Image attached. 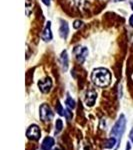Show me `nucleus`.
Here are the masks:
<instances>
[{
    "label": "nucleus",
    "instance_id": "5701e85b",
    "mask_svg": "<svg viewBox=\"0 0 133 150\" xmlns=\"http://www.w3.org/2000/svg\"><path fill=\"white\" fill-rule=\"evenodd\" d=\"M115 2H117V1H124V0H114Z\"/></svg>",
    "mask_w": 133,
    "mask_h": 150
},
{
    "label": "nucleus",
    "instance_id": "b1692460",
    "mask_svg": "<svg viewBox=\"0 0 133 150\" xmlns=\"http://www.w3.org/2000/svg\"><path fill=\"white\" fill-rule=\"evenodd\" d=\"M53 150H59V149H57V148H55V149H53Z\"/></svg>",
    "mask_w": 133,
    "mask_h": 150
},
{
    "label": "nucleus",
    "instance_id": "ddd939ff",
    "mask_svg": "<svg viewBox=\"0 0 133 150\" xmlns=\"http://www.w3.org/2000/svg\"><path fill=\"white\" fill-rule=\"evenodd\" d=\"M62 130H63V121L60 118H58V119H56V122H55V135H58Z\"/></svg>",
    "mask_w": 133,
    "mask_h": 150
},
{
    "label": "nucleus",
    "instance_id": "f257e3e1",
    "mask_svg": "<svg viewBox=\"0 0 133 150\" xmlns=\"http://www.w3.org/2000/svg\"><path fill=\"white\" fill-rule=\"evenodd\" d=\"M91 81L93 84L100 88H104L107 87L111 82V73L109 70L103 68V67H99V68L94 69L91 73Z\"/></svg>",
    "mask_w": 133,
    "mask_h": 150
},
{
    "label": "nucleus",
    "instance_id": "aec40b11",
    "mask_svg": "<svg viewBox=\"0 0 133 150\" xmlns=\"http://www.w3.org/2000/svg\"><path fill=\"white\" fill-rule=\"evenodd\" d=\"M129 24H130L131 27H133V14L130 16V18H129Z\"/></svg>",
    "mask_w": 133,
    "mask_h": 150
},
{
    "label": "nucleus",
    "instance_id": "6ab92c4d",
    "mask_svg": "<svg viewBox=\"0 0 133 150\" xmlns=\"http://www.w3.org/2000/svg\"><path fill=\"white\" fill-rule=\"evenodd\" d=\"M42 2L46 6H50V4H51V0H42Z\"/></svg>",
    "mask_w": 133,
    "mask_h": 150
},
{
    "label": "nucleus",
    "instance_id": "0eeeda50",
    "mask_svg": "<svg viewBox=\"0 0 133 150\" xmlns=\"http://www.w3.org/2000/svg\"><path fill=\"white\" fill-rule=\"evenodd\" d=\"M96 99H97V93H96L95 90H93V89L87 90V92L85 94V98H84V102H85L86 106L92 107L94 104H95Z\"/></svg>",
    "mask_w": 133,
    "mask_h": 150
},
{
    "label": "nucleus",
    "instance_id": "f3484780",
    "mask_svg": "<svg viewBox=\"0 0 133 150\" xmlns=\"http://www.w3.org/2000/svg\"><path fill=\"white\" fill-rule=\"evenodd\" d=\"M70 110H71V109H69V108H66V109H65V112H64V116L66 117L67 120H71L72 117H73V114H72V112Z\"/></svg>",
    "mask_w": 133,
    "mask_h": 150
},
{
    "label": "nucleus",
    "instance_id": "7ed1b4c3",
    "mask_svg": "<svg viewBox=\"0 0 133 150\" xmlns=\"http://www.w3.org/2000/svg\"><path fill=\"white\" fill-rule=\"evenodd\" d=\"M53 113L50 106L46 103H43L39 108V117L42 122H50L53 119Z\"/></svg>",
    "mask_w": 133,
    "mask_h": 150
},
{
    "label": "nucleus",
    "instance_id": "a211bd4d",
    "mask_svg": "<svg viewBox=\"0 0 133 150\" xmlns=\"http://www.w3.org/2000/svg\"><path fill=\"white\" fill-rule=\"evenodd\" d=\"M83 26V22L80 20H75L74 21V23H73V27L75 28V29H79L80 27H82Z\"/></svg>",
    "mask_w": 133,
    "mask_h": 150
},
{
    "label": "nucleus",
    "instance_id": "dca6fc26",
    "mask_svg": "<svg viewBox=\"0 0 133 150\" xmlns=\"http://www.w3.org/2000/svg\"><path fill=\"white\" fill-rule=\"evenodd\" d=\"M32 7H33L32 0H26V14L27 15L30 14V10H32Z\"/></svg>",
    "mask_w": 133,
    "mask_h": 150
},
{
    "label": "nucleus",
    "instance_id": "423d86ee",
    "mask_svg": "<svg viewBox=\"0 0 133 150\" xmlns=\"http://www.w3.org/2000/svg\"><path fill=\"white\" fill-rule=\"evenodd\" d=\"M38 87L42 93H49L52 88V80L50 77H45L38 81Z\"/></svg>",
    "mask_w": 133,
    "mask_h": 150
},
{
    "label": "nucleus",
    "instance_id": "9b49d317",
    "mask_svg": "<svg viewBox=\"0 0 133 150\" xmlns=\"http://www.w3.org/2000/svg\"><path fill=\"white\" fill-rule=\"evenodd\" d=\"M60 64H61L62 70H63V71H67V69H68V64H69V58H68V54H67L66 50L62 51L61 55H60Z\"/></svg>",
    "mask_w": 133,
    "mask_h": 150
},
{
    "label": "nucleus",
    "instance_id": "f8f14e48",
    "mask_svg": "<svg viewBox=\"0 0 133 150\" xmlns=\"http://www.w3.org/2000/svg\"><path fill=\"white\" fill-rule=\"evenodd\" d=\"M117 143H118V140L116 139L115 137L111 136L103 142V146H104L105 148H113V147H114Z\"/></svg>",
    "mask_w": 133,
    "mask_h": 150
},
{
    "label": "nucleus",
    "instance_id": "f03ea898",
    "mask_svg": "<svg viewBox=\"0 0 133 150\" xmlns=\"http://www.w3.org/2000/svg\"><path fill=\"white\" fill-rule=\"evenodd\" d=\"M125 128H126V117H125L124 114H120L117 121L114 123V125L111 128L110 136L115 137L118 140V142H120L123 133L125 131Z\"/></svg>",
    "mask_w": 133,
    "mask_h": 150
},
{
    "label": "nucleus",
    "instance_id": "2eb2a0df",
    "mask_svg": "<svg viewBox=\"0 0 133 150\" xmlns=\"http://www.w3.org/2000/svg\"><path fill=\"white\" fill-rule=\"evenodd\" d=\"M55 109H56V112H57L59 115L64 116L65 109H64L63 107H62V105H61V104H60L59 101H57V104H56V107H55Z\"/></svg>",
    "mask_w": 133,
    "mask_h": 150
},
{
    "label": "nucleus",
    "instance_id": "4468645a",
    "mask_svg": "<svg viewBox=\"0 0 133 150\" xmlns=\"http://www.w3.org/2000/svg\"><path fill=\"white\" fill-rule=\"evenodd\" d=\"M65 104H66L67 108H69V109H74V108L76 107L75 100H74V99L72 98V97H70L69 95H67L66 100H65Z\"/></svg>",
    "mask_w": 133,
    "mask_h": 150
},
{
    "label": "nucleus",
    "instance_id": "6e6552de",
    "mask_svg": "<svg viewBox=\"0 0 133 150\" xmlns=\"http://www.w3.org/2000/svg\"><path fill=\"white\" fill-rule=\"evenodd\" d=\"M52 32H51V22L48 21L46 23V26H45L44 30H43L42 34H41V38L42 40H44L45 42H49V41L52 40Z\"/></svg>",
    "mask_w": 133,
    "mask_h": 150
},
{
    "label": "nucleus",
    "instance_id": "20e7f679",
    "mask_svg": "<svg viewBox=\"0 0 133 150\" xmlns=\"http://www.w3.org/2000/svg\"><path fill=\"white\" fill-rule=\"evenodd\" d=\"M88 49L84 46H76L73 49V54L79 63H83L88 56Z\"/></svg>",
    "mask_w": 133,
    "mask_h": 150
},
{
    "label": "nucleus",
    "instance_id": "412c9836",
    "mask_svg": "<svg viewBox=\"0 0 133 150\" xmlns=\"http://www.w3.org/2000/svg\"><path fill=\"white\" fill-rule=\"evenodd\" d=\"M129 138L131 139V141L133 142V129L130 131V133H129Z\"/></svg>",
    "mask_w": 133,
    "mask_h": 150
},
{
    "label": "nucleus",
    "instance_id": "9d476101",
    "mask_svg": "<svg viewBox=\"0 0 133 150\" xmlns=\"http://www.w3.org/2000/svg\"><path fill=\"white\" fill-rule=\"evenodd\" d=\"M55 144V140L54 138L50 136H46L43 139L42 143H41V149L42 150H51V148L54 146Z\"/></svg>",
    "mask_w": 133,
    "mask_h": 150
},
{
    "label": "nucleus",
    "instance_id": "39448f33",
    "mask_svg": "<svg viewBox=\"0 0 133 150\" xmlns=\"http://www.w3.org/2000/svg\"><path fill=\"white\" fill-rule=\"evenodd\" d=\"M40 135H41L40 128L36 124H31L30 126L28 127L27 131H26V136H27V138L30 140H34V141L40 138Z\"/></svg>",
    "mask_w": 133,
    "mask_h": 150
},
{
    "label": "nucleus",
    "instance_id": "1a4fd4ad",
    "mask_svg": "<svg viewBox=\"0 0 133 150\" xmlns=\"http://www.w3.org/2000/svg\"><path fill=\"white\" fill-rule=\"evenodd\" d=\"M69 34V25L66 21L60 20V27H59V35L62 39H67Z\"/></svg>",
    "mask_w": 133,
    "mask_h": 150
},
{
    "label": "nucleus",
    "instance_id": "4be33fe9",
    "mask_svg": "<svg viewBox=\"0 0 133 150\" xmlns=\"http://www.w3.org/2000/svg\"><path fill=\"white\" fill-rule=\"evenodd\" d=\"M129 3H130V6H131V8L133 10V0H129Z\"/></svg>",
    "mask_w": 133,
    "mask_h": 150
}]
</instances>
